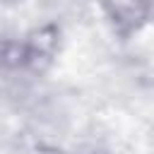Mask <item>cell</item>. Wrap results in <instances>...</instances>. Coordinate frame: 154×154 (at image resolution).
Masks as SVG:
<instances>
[{"label": "cell", "instance_id": "6da1fadb", "mask_svg": "<svg viewBox=\"0 0 154 154\" xmlns=\"http://www.w3.org/2000/svg\"><path fill=\"white\" fill-rule=\"evenodd\" d=\"M96 2L111 29L123 38L140 34L154 14V0H96Z\"/></svg>", "mask_w": 154, "mask_h": 154}]
</instances>
